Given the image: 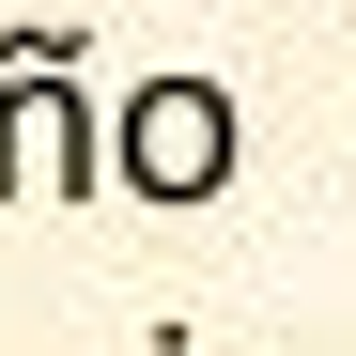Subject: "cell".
<instances>
[{
	"instance_id": "6da1fadb",
	"label": "cell",
	"mask_w": 356,
	"mask_h": 356,
	"mask_svg": "<svg viewBox=\"0 0 356 356\" xmlns=\"http://www.w3.org/2000/svg\"><path fill=\"white\" fill-rule=\"evenodd\" d=\"M108 186V108L78 93V31L0 47V202H93Z\"/></svg>"
},
{
	"instance_id": "7a4b0ae2",
	"label": "cell",
	"mask_w": 356,
	"mask_h": 356,
	"mask_svg": "<svg viewBox=\"0 0 356 356\" xmlns=\"http://www.w3.org/2000/svg\"><path fill=\"white\" fill-rule=\"evenodd\" d=\"M232 155H248V124H232V93L202 63H155L124 108H108V186H124V202H170V217H186V202L232 186Z\"/></svg>"
},
{
	"instance_id": "3957f363",
	"label": "cell",
	"mask_w": 356,
	"mask_h": 356,
	"mask_svg": "<svg viewBox=\"0 0 356 356\" xmlns=\"http://www.w3.org/2000/svg\"><path fill=\"white\" fill-rule=\"evenodd\" d=\"M155 356H186V341H170V325H155Z\"/></svg>"
}]
</instances>
